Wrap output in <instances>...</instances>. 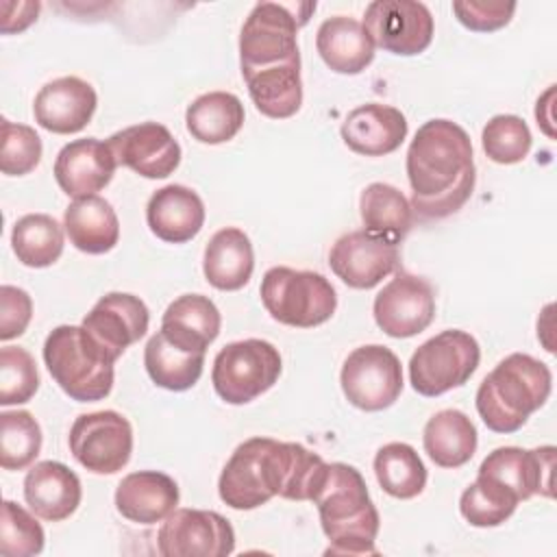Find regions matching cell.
Listing matches in <instances>:
<instances>
[{
  "instance_id": "9c48e42d",
  "label": "cell",
  "mask_w": 557,
  "mask_h": 557,
  "mask_svg": "<svg viewBox=\"0 0 557 557\" xmlns=\"http://www.w3.org/2000/svg\"><path fill=\"white\" fill-rule=\"evenodd\" d=\"M481 361L479 342L459 329H448L426 339L409 359L411 387L429 398L463 385Z\"/></svg>"
},
{
  "instance_id": "ab89813d",
  "label": "cell",
  "mask_w": 557,
  "mask_h": 557,
  "mask_svg": "<svg viewBox=\"0 0 557 557\" xmlns=\"http://www.w3.org/2000/svg\"><path fill=\"white\" fill-rule=\"evenodd\" d=\"M2 144H0V170L7 176H24L33 172L41 161V139L35 128L15 124L7 117L0 120Z\"/></svg>"
},
{
  "instance_id": "1f68e13d",
  "label": "cell",
  "mask_w": 557,
  "mask_h": 557,
  "mask_svg": "<svg viewBox=\"0 0 557 557\" xmlns=\"http://www.w3.org/2000/svg\"><path fill=\"white\" fill-rule=\"evenodd\" d=\"M144 366L154 385L170 392H185L198 383L205 352L183 350L159 331L144 348Z\"/></svg>"
},
{
  "instance_id": "3957f363",
  "label": "cell",
  "mask_w": 557,
  "mask_h": 557,
  "mask_svg": "<svg viewBox=\"0 0 557 557\" xmlns=\"http://www.w3.org/2000/svg\"><path fill=\"white\" fill-rule=\"evenodd\" d=\"M313 503L318 505L322 531L331 542L326 553L376 555L374 542L381 520L357 468L342 461L329 463Z\"/></svg>"
},
{
  "instance_id": "30bf717a",
  "label": "cell",
  "mask_w": 557,
  "mask_h": 557,
  "mask_svg": "<svg viewBox=\"0 0 557 557\" xmlns=\"http://www.w3.org/2000/svg\"><path fill=\"white\" fill-rule=\"evenodd\" d=\"M339 383L346 400L357 409H387L403 392L400 359L381 344L359 346L346 357Z\"/></svg>"
},
{
  "instance_id": "d6986e66",
  "label": "cell",
  "mask_w": 557,
  "mask_h": 557,
  "mask_svg": "<svg viewBox=\"0 0 557 557\" xmlns=\"http://www.w3.org/2000/svg\"><path fill=\"white\" fill-rule=\"evenodd\" d=\"M115 168L117 161L109 144L96 137H85L74 139L59 150L52 172L63 194L78 200L104 189L111 183Z\"/></svg>"
},
{
  "instance_id": "603a6c76",
  "label": "cell",
  "mask_w": 557,
  "mask_h": 557,
  "mask_svg": "<svg viewBox=\"0 0 557 557\" xmlns=\"http://www.w3.org/2000/svg\"><path fill=\"white\" fill-rule=\"evenodd\" d=\"M178 505L176 481L157 470L126 474L115 490V509L122 518L137 524H157Z\"/></svg>"
},
{
  "instance_id": "74e56055",
  "label": "cell",
  "mask_w": 557,
  "mask_h": 557,
  "mask_svg": "<svg viewBox=\"0 0 557 557\" xmlns=\"http://www.w3.org/2000/svg\"><path fill=\"white\" fill-rule=\"evenodd\" d=\"M44 529L30 511L13 500L2 503L0 553L4 557H28L44 550Z\"/></svg>"
},
{
  "instance_id": "f35d334b",
  "label": "cell",
  "mask_w": 557,
  "mask_h": 557,
  "mask_svg": "<svg viewBox=\"0 0 557 557\" xmlns=\"http://www.w3.org/2000/svg\"><path fill=\"white\" fill-rule=\"evenodd\" d=\"M39 387L35 359L26 348L4 346L0 350V405L28 403Z\"/></svg>"
},
{
  "instance_id": "4fadbf2b",
  "label": "cell",
  "mask_w": 557,
  "mask_h": 557,
  "mask_svg": "<svg viewBox=\"0 0 557 557\" xmlns=\"http://www.w3.org/2000/svg\"><path fill=\"white\" fill-rule=\"evenodd\" d=\"M163 557H226L235 550V531L218 511L174 509L159 529Z\"/></svg>"
},
{
  "instance_id": "6da1fadb",
  "label": "cell",
  "mask_w": 557,
  "mask_h": 557,
  "mask_svg": "<svg viewBox=\"0 0 557 557\" xmlns=\"http://www.w3.org/2000/svg\"><path fill=\"white\" fill-rule=\"evenodd\" d=\"M329 463L296 442L250 437L242 442L218 481L222 503L246 511L281 496L287 500H313L324 483Z\"/></svg>"
},
{
  "instance_id": "e0dca14e",
  "label": "cell",
  "mask_w": 557,
  "mask_h": 557,
  "mask_svg": "<svg viewBox=\"0 0 557 557\" xmlns=\"http://www.w3.org/2000/svg\"><path fill=\"white\" fill-rule=\"evenodd\" d=\"M148 324L150 311L139 296L111 292L91 307L81 326L117 361L131 344L146 335Z\"/></svg>"
},
{
  "instance_id": "52a82bcc",
  "label": "cell",
  "mask_w": 557,
  "mask_h": 557,
  "mask_svg": "<svg viewBox=\"0 0 557 557\" xmlns=\"http://www.w3.org/2000/svg\"><path fill=\"white\" fill-rule=\"evenodd\" d=\"M261 302L281 324L313 329L331 320L337 309V294L329 278L311 270L285 265L270 268L261 281Z\"/></svg>"
},
{
  "instance_id": "ba28073f",
  "label": "cell",
  "mask_w": 557,
  "mask_h": 557,
  "mask_svg": "<svg viewBox=\"0 0 557 557\" xmlns=\"http://www.w3.org/2000/svg\"><path fill=\"white\" fill-rule=\"evenodd\" d=\"M281 355L265 339L226 344L213 359L211 383L228 405H246L268 392L281 376Z\"/></svg>"
},
{
  "instance_id": "44dd1931",
  "label": "cell",
  "mask_w": 557,
  "mask_h": 557,
  "mask_svg": "<svg viewBox=\"0 0 557 557\" xmlns=\"http://www.w3.org/2000/svg\"><path fill=\"white\" fill-rule=\"evenodd\" d=\"M81 498V479L61 461H39L24 476V500L41 520L61 522L70 518Z\"/></svg>"
},
{
  "instance_id": "8fae6325",
  "label": "cell",
  "mask_w": 557,
  "mask_h": 557,
  "mask_svg": "<svg viewBox=\"0 0 557 557\" xmlns=\"http://www.w3.org/2000/svg\"><path fill=\"white\" fill-rule=\"evenodd\" d=\"M67 442L83 468L94 474H115L131 459L133 426L113 409L91 411L74 420Z\"/></svg>"
},
{
  "instance_id": "5b68a950",
  "label": "cell",
  "mask_w": 557,
  "mask_h": 557,
  "mask_svg": "<svg viewBox=\"0 0 557 557\" xmlns=\"http://www.w3.org/2000/svg\"><path fill=\"white\" fill-rule=\"evenodd\" d=\"M44 363L72 400L94 403L111 394L115 359L83 326L52 329L44 342Z\"/></svg>"
},
{
  "instance_id": "8992f818",
  "label": "cell",
  "mask_w": 557,
  "mask_h": 557,
  "mask_svg": "<svg viewBox=\"0 0 557 557\" xmlns=\"http://www.w3.org/2000/svg\"><path fill=\"white\" fill-rule=\"evenodd\" d=\"M298 4L259 2L248 13L239 33L242 76L270 74L281 70H300L298 28L309 15H298Z\"/></svg>"
},
{
  "instance_id": "7402d4cb",
  "label": "cell",
  "mask_w": 557,
  "mask_h": 557,
  "mask_svg": "<svg viewBox=\"0 0 557 557\" xmlns=\"http://www.w3.org/2000/svg\"><path fill=\"white\" fill-rule=\"evenodd\" d=\"M407 137L405 115L389 104L368 102L352 109L342 122L344 144L363 157H385Z\"/></svg>"
},
{
  "instance_id": "ac0fdd59",
  "label": "cell",
  "mask_w": 557,
  "mask_h": 557,
  "mask_svg": "<svg viewBox=\"0 0 557 557\" xmlns=\"http://www.w3.org/2000/svg\"><path fill=\"white\" fill-rule=\"evenodd\" d=\"M553 446H542L533 450L500 446L481 461L479 472L509 487L520 500H527L535 494H542L546 498L553 496Z\"/></svg>"
},
{
  "instance_id": "f1b7e54d",
  "label": "cell",
  "mask_w": 557,
  "mask_h": 557,
  "mask_svg": "<svg viewBox=\"0 0 557 557\" xmlns=\"http://www.w3.org/2000/svg\"><path fill=\"white\" fill-rule=\"evenodd\" d=\"M476 429L459 409H442L429 418L422 433L424 453L440 468H459L476 450Z\"/></svg>"
},
{
  "instance_id": "f546056e",
  "label": "cell",
  "mask_w": 557,
  "mask_h": 557,
  "mask_svg": "<svg viewBox=\"0 0 557 557\" xmlns=\"http://www.w3.org/2000/svg\"><path fill=\"white\" fill-rule=\"evenodd\" d=\"M244 104L231 91H209L198 96L185 111V126L200 144H224L244 126Z\"/></svg>"
},
{
  "instance_id": "7c38bea8",
  "label": "cell",
  "mask_w": 557,
  "mask_h": 557,
  "mask_svg": "<svg viewBox=\"0 0 557 557\" xmlns=\"http://www.w3.org/2000/svg\"><path fill=\"white\" fill-rule=\"evenodd\" d=\"M363 28L374 48L413 57L424 52L433 41V15L422 2L413 0H374L366 7Z\"/></svg>"
},
{
  "instance_id": "83f0119b",
  "label": "cell",
  "mask_w": 557,
  "mask_h": 557,
  "mask_svg": "<svg viewBox=\"0 0 557 557\" xmlns=\"http://www.w3.org/2000/svg\"><path fill=\"white\" fill-rule=\"evenodd\" d=\"M70 244L87 255H104L120 239V222L109 200L87 196L72 200L63 215Z\"/></svg>"
},
{
  "instance_id": "836d02e7",
  "label": "cell",
  "mask_w": 557,
  "mask_h": 557,
  "mask_svg": "<svg viewBox=\"0 0 557 557\" xmlns=\"http://www.w3.org/2000/svg\"><path fill=\"white\" fill-rule=\"evenodd\" d=\"M11 246L26 268H48L63 252V228L52 215L28 213L13 224Z\"/></svg>"
},
{
  "instance_id": "b9f144b4",
  "label": "cell",
  "mask_w": 557,
  "mask_h": 557,
  "mask_svg": "<svg viewBox=\"0 0 557 557\" xmlns=\"http://www.w3.org/2000/svg\"><path fill=\"white\" fill-rule=\"evenodd\" d=\"M33 318V300L28 292L15 285L0 287V339L20 337Z\"/></svg>"
},
{
  "instance_id": "484cf974",
  "label": "cell",
  "mask_w": 557,
  "mask_h": 557,
  "mask_svg": "<svg viewBox=\"0 0 557 557\" xmlns=\"http://www.w3.org/2000/svg\"><path fill=\"white\" fill-rule=\"evenodd\" d=\"M315 48L337 74H361L374 61V44L363 24L348 15L324 20L315 35Z\"/></svg>"
},
{
  "instance_id": "4dcf8cb0",
  "label": "cell",
  "mask_w": 557,
  "mask_h": 557,
  "mask_svg": "<svg viewBox=\"0 0 557 557\" xmlns=\"http://www.w3.org/2000/svg\"><path fill=\"white\" fill-rule=\"evenodd\" d=\"M359 213L368 233L400 244L413 226V209L400 189L370 183L359 196Z\"/></svg>"
},
{
  "instance_id": "e575fe53",
  "label": "cell",
  "mask_w": 557,
  "mask_h": 557,
  "mask_svg": "<svg viewBox=\"0 0 557 557\" xmlns=\"http://www.w3.org/2000/svg\"><path fill=\"white\" fill-rule=\"evenodd\" d=\"M518 503L520 498L509 487L479 472L474 483L463 490L459 511L472 527L487 529L503 524L516 511Z\"/></svg>"
},
{
  "instance_id": "9a60e30c",
  "label": "cell",
  "mask_w": 557,
  "mask_h": 557,
  "mask_svg": "<svg viewBox=\"0 0 557 557\" xmlns=\"http://www.w3.org/2000/svg\"><path fill=\"white\" fill-rule=\"evenodd\" d=\"M398 244L368 233L366 228L342 235L329 252L331 270L352 289L376 287L385 276L398 270Z\"/></svg>"
},
{
  "instance_id": "60d3db41",
  "label": "cell",
  "mask_w": 557,
  "mask_h": 557,
  "mask_svg": "<svg viewBox=\"0 0 557 557\" xmlns=\"http://www.w3.org/2000/svg\"><path fill=\"white\" fill-rule=\"evenodd\" d=\"M453 13L459 24L474 33H492L507 26L516 13V2H492V0H457Z\"/></svg>"
},
{
  "instance_id": "2e32d148",
  "label": "cell",
  "mask_w": 557,
  "mask_h": 557,
  "mask_svg": "<svg viewBox=\"0 0 557 557\" xmlns=\"http://www.w3.org/2000/svg\"><path fill=\"white\" fill-rule=\"evenodd\" d=\"M117 165L131 168L144 178H165L181 163V146L159 122L126 126L109 137Z\"/></svg>"
},
{
  "instance_id": "7a4b0ae2",
  "label": "cell",
  "mask_w": 557,
  "mask_h": 557,
  "mask_svg": "<svg viewBox=\"0 0 557 557\" xmlns=\"http://www.w3.org/2000/svg\"><path fill=\"white\" fill-rule=\"evenodd\" d=\"M407 178L413 215L442 220L457 213L476 181L468 133L444 117L424 122L407 150Z\"/></svg>"
},
{
  "instance_id": "8d00e7d4",
  "label": "cell",
  "mask_w": 557,
  "mask_h": 557,
  "mask_svg": "<svg viewBox=\"0 0 557 557\" xmlns=\"http://www.w3.org/2000/svg\"><path fill=\"white\" fill-rule=\"evenodd\" d=\"M531 131L527 122L511 113L494 115L481 133V146L490 161L500 165L520 163L531 150Z\"/></svg>"
},
{
  "instance_id": "cb8c5ba5",
  "label": "cell",
  "mask_w": 557,
  "mask_h": 557,
  "mask_svg": "<svg viewBox=\"0 0 557 557\" xmlns=\"http://www.w3.org/2000/svg\"><path fill=\"white\" fill-rule=\"evenodd\" d=\"M150 231L168 244L194 239L205 224V205L200 196L185 185H165L157 189L146 205Z\"/></svg>"
},
{
  "instance_id": "d590c367",
  "label": "cell",
  "mask_w": 557,
  "mask_h": 557,
  "mask_svg": "<svg viewBox=\"0 0 557 557\" xmlns=\"http://www.w3.org/2000/svg\"><path fill=\"white\" fill-rule=\"evenodd\" d=\"M41 450L39 422L28 411L0 413V466L4 470L28 468Z\"/></svg>"
},
{
  "instance_id": "ffe728a7",
  "label": "cell",
  "mask_w": 557,
  "mask_h": 557,
  "mask_svg": "<svg viewBox=\"0 0 557 557\" xmlns=\"http://www.w3.org/2000/svg\"><path fill=\"white\" fill-rule=\"evenodd\" d=\"M94 87L78 76H61L46 83L33 102L35 122L57 135L83 131L96 111Z\"/></svg>"
},
{
  "instance_id": "4316f807",
  "label": "cell",
  "mask_w": 557,
  "mask_h": 557,
  "mask_svg": "<svg viewBox=\"0 0 557 557\" xmlns=\"http://www.w3.org/2000/svg\"><path fill=\"white\" fill-rule=\"evenodd\" d=\"M252 270V244L242 228L226 226L213 233L202 259V272L209 285L222 292H237L250 281Z\"/></svg>"
},
{
  "instance_id": "5bb4252c",
  "label": "cell",
  "mask_w": 557,
  "mask_h": 557,
  "mask_svg": "<svg viewBox=\"0 0 557 557\" xmlns=\"http://www.w3.org/2000/svg\"><path fill=\"white\" fill-rule=\"evenodd\" d=\"M372 313L385 335L413 337L435 318V292L426 278L400 270L374 296Z\"/></svg>"
},
{
  "instance_id": "d4e9b609",
  "label": "cell",
  "mask_w": 557,
  "mask_h": 557,
  "mask_svg": "<svg viewBox=\"0 0 557 557\" xmlns=\"http://www.w3.org/2000/svg\"><path fill=\"white\" fill-rule=\"evenodd\" d=\"M222 318L211 298L183 294L172 300L161 318V333L183 350L205 352L218 337Z\"/></svg>"
},
{
  "instance_id": "d6a6232c",
  "label": "cell",
  "mask_w": 557,
  "mask_h": 557,
  "mask_svg": "<svg viewBox=\"0 0 557 557\" xmlns=\"http://www.w3.org/2000/svg\"><path fill=\"white\" fill-rule=\"evenodd\" d=\"M374 474L385 494L409 500L426 485V468L413 446L389 442L374 455Z\"/></svg>"
},
{
  "instance_id": "277c9868",
  "label": "cell",
  "mask_w": 557,
  "mask_h": 557,
  "mask_svg": "<svg viewBox=\"0 0 557 557\" xmlns=\"http://www.w3.org/2000/svg\"><path fill=\"white\" fill-rule=\"evenodd\" d=\"M548 366L527 352H511L481 381L476 411L494 433H516L550 396Z\"/></svg>"
}]
</instances>
